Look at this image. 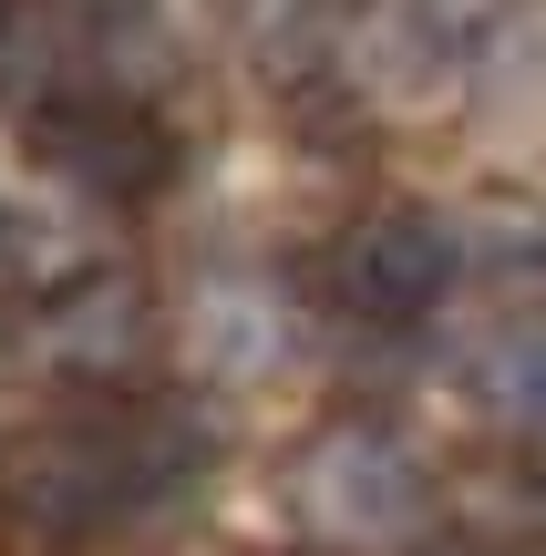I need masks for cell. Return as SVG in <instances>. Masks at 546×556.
<instances>
[{
  "label": "cell",
  "mask_w": 546,
  "mask_h": 556,
  "mask_svg": "<svg viewBox=\"0 0 546 556\" xmlns=\"http://www.w3.org/2000/svg\"><path fill=\"white\" fill-rule=\"evenodd\" d=\"M309 505H320L330 536H403L412 516H423V484H412V464L392 454V443H330L320 475H309Z\"/></svg>",
  "instance_id": "1"
}]
</instances>
